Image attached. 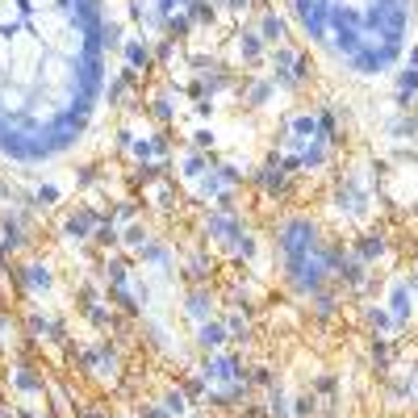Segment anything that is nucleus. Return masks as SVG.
<instances>
[{"label":"nucleus","mask_w":418,"mask_h":418,"mask_svg":"<svg viewBox=\"0 0 418 418\" xmlns=\"http://www.w3.org/2000/svg\"><path fill=\"white\" fill-rule=\"evenodd\" d=\"M201 343H205V348H222V331H218V327H205V331H201Z\"/></svg>","instance_id":"f257e3e1"}]
</instances>
